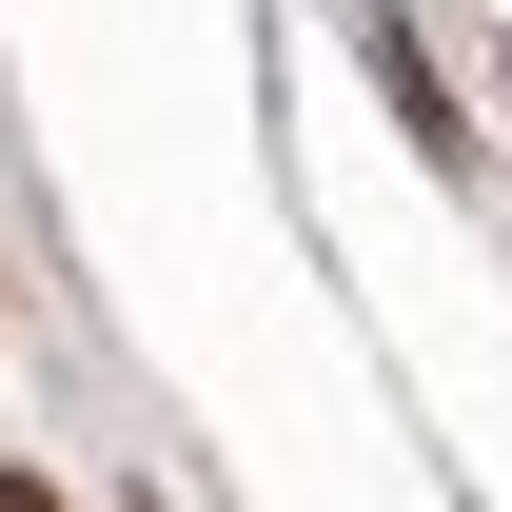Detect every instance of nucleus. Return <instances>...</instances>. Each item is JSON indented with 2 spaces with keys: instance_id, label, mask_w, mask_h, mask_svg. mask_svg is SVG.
Here are the masks:
<instances>
[{
  "instance_id": "f257e3e1",
  "label": "nucleus",
  "mask_w": 512,
  "mask_h": 512,
  "mask_svg": "<svg viewBox=\"0 0 512 512\" xmlns=\"http://www.w3.org/2000/svg\"><path fill=\"white\" fill-rule=\"evenodd\" d=\"M0 512H60V493H40V473H0Z\"/></svg>"
}]
</instances>
